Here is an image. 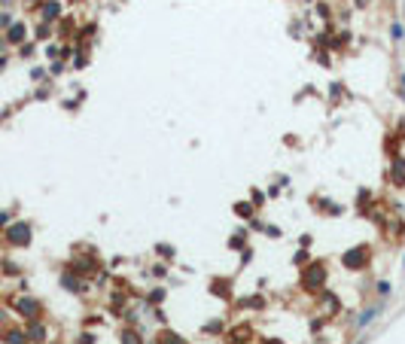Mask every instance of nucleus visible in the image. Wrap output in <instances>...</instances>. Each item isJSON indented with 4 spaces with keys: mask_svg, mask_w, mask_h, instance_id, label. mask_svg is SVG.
<instances>
[{
    "mask_svg": "<svg viewBox=\"0 0 405 344\" xmlns=\"http://www.w3.org/2000/svg\"><path fill=\"white\" fill-rule=\"evenodd\" d=\"M3 3H6V0H3Z\"/></svg>",
    "mask_w": 405,
    "mask_h": 344,
    "instance_id": "f3484780",
    "label": "nucleus"
},
{
    "mask_svg": "<svg viewBox=\"0 0 405 344\" xmlns=\"http://www.w3.org/2000/svg\"><path fill=\"white\" fill-rule=\"evenodd\" d=\"M18 308H21V311H24V314H34V311H37V305H34V302H27V299H24V302H21V305H18Z\"/></svg>",
    "mask_w": 405,
    "mask_h": 344,
    "instance_id": "1a4fd4ad",
    "label": "nucleus"
},
{
    "mask_svg": "<svg viewBox=\"0 0 405 344\" xmlns=\"http://www.w3.org/2000/svg\"><path fill=\"white\" fill-rule=\"evenodd\" d=\"M393 171H396V174H393V183L402 186L405 183V159H396V162H393Z\"/></svg>",
    "mask_w": 405,
    "mask_h": 344,
    "instance_id": "423d86ee",
    "label": "nucleus"
},
{
    "mask_svg": "<svg viewBox=\"0 0 405 344\" xmlns=\"http://www.w3.org/2000/svg\"><path fill=\"white\" fill-rule=\"evenodd\" d=\"M402 85H405V73H402Z\"/></svg>",
    "mask_w": 405,
    "mask_h": 344,
    "instance_id": "f8f14e48",
    "label": "nucleus"
},
{
    "mask_svg": "<svg viewBox=\"0 0 405 344\" xmlns=\"http://www.w3.org/2000/svg\"><path fill=\"white\" fill-rule=\"evenodd\" d=\"M125 344H140V338L134 341V332H125Z\"/></svg>",
    "mask_w": 405,
    "mask_h": 344,
    "instance_id": "9b49d317",
    "label": "nucleus"
},
{
    "mask_svg": "<svg viewBox=\"0 0 405 344\" xmlns=\"http://www.w3.org/2000/svg\"><path fill=\"white\" fill-rule=\"evenodd\" d=\"M27 3H37V0H27Z\"/></svg>",
    "mask_w": 405,
    "mask_h": 344,
    "instance_id": "ddd939ff",
    "label": "nucleus"
},
{
    "mask_svg": "<svg viewBox=\"0 0 405 344\" xmlns=\"http://www.w3.org/2000/svg\"><path fill=\"white\" fill-rule=\"evenodd\" d=\"M323 277H326V271H323L320 265H314V271H311V274H305V287H308V290H314V287H320V284H323Z\"/></svg>",
    "mask_w": 405,
    "mask_h": 344,
    "instance_id": "f03ea898",
    "label": "nucleus"
},
{
    "mask_svg": "<svg viewBox=\"0 0 405 344\" xmlns=\"http://www.w3.org/2000/svg\"><path fill=\"white\" fill-rule=\"evenodd\" d=\"M402 268H405V259H402Z\"/></svg>",
    "mask_w": 405,
    "mask_h": 344,
    "instance_id": "4468645a",
    "label": "nucleus"
},
{
    "mask_svg": "<svg viewBox=\"0 0 405 344\" xmlns=\"http://www.w3.org/2000/svg\"><path fill=\"white\" fill-rule=\"evenodd\" d=\"M9 241H18V244H27L30 241V229L21 223V226H15L12 232H9Z\"/></svg>",
    "mask_w": 405,
    "mask_h": 344,
    "instance_id": "7ed1b4c3",
    "label": "nucleus"
},
{
    "mask_svg": "<svg viewBox=\"0 0 405 344\" xmlns=\"http://www.w3.org/2000/svg\"><path fill=\"white\" fill-rule=\"evenodd\" d=\"M378 293L381 296H390V280H378Z\"/></svg>",
    "mask_w": 405,
    "mask_h": 344,
    "instance_id": "6e6552de",
    "label": "nucleus"
},
{
    "mask_svg": "<svg viewBox=\"0 0 405 344\" xmlns=\"http://www.w3.org/2000/svg\"><path fill=\"white\" fill-rule=\"evenodd\" d=\"M165 299V290H152V302H162Z\"/></svg>",
    "mask_w": 405,
    "mask_h": 344,
    "instance_id": "9d476101",
    "label": "nucleus"
},
{
    "mask_svg": "<svg viewBox=\"0 0 405 344\" xmlns=\"http://www.w3.org/2000/svg\"><path fill=\"white\" fill-rule=\"evenodd\" d=\"M390 40H393V46H399L405 40V24L402 21H393V24H390Z\"/></svg>",
    "mask_w": 405,
    "mask_h": 344,
    "instance_id": "20e7f679",
    "label": "nucleus"
},
{
    "mask_svg": "<svg viewBox=\"0 0 405 344\" xmlns=\"http://www.w3.org/2000/svg\"><path fill=\"white\" fill-rule=\"evenodd\" d=\"M73 3H79V0H73Z\"/></svg>",
    "mask_w": 405,
    "mask_h": 344,
    "instance_id": "dca6fc26",
    "label": "nucleus"
},
{
    "mask_svg": "<svg viewBox=\"0 0 405 344\" xmlns=\"http://www.w3.org/2000/svg\"><path fill=\"white\" fill-rule=\"evenodd\" d=\"M9 40H12V43L24 40V27H21V24H12V27H9Z\"/></svg>",
    "mask_w": 405,
    "mask_h": 344,
    "instance_id": "0eeeda50",
    "label": "nucleus"
},
{
    "mask_svg": "<svg viewBox=\"0 0 405 344\" xmlns=\"http://www.w3.org/2000/svg\"><path fill=\"white\" fill-rule=\"evenodd\" d=\"M354 344H363V341H354Z\"/></svg>",
    "mask_w": 405,
    "mask_h": 344,
    "instance_id": "2eb2a0df",
    "label": "nucleus"
},
{
    "mask_svg": "<svg viewBox=\"0 0 405 344\" xmlns=\"http://www.w3.org/2000/svg\"><path fill=\"white\" fill-rule=\"evenodd\" d=\"M58 12H61V6H58V0H49V3L43 6V18H46V21H52V18H58Z\"/></svg>",
    "mask_w": 405,
    "mask_h": 344,
    "instance_id": "39448f33",
    "label": "nucleus"
},
{
    "mask_svg": "<svg viewBox=\"0 0 405 344\" xmlns=\"http://www.w3.org/2000/svg\"><path fill=\"white\" fill-rule=\"evenodd\" d=\"M381 314H384V305H372L369 311H363V314L357 317V329H366V326H369V323H375Z\"/></svg>",
    "mask_w": 405,
    "mask_h": 344,
    "instance_id": "f257e3e1",
    "label": "nucleus"
}]
</instances>
